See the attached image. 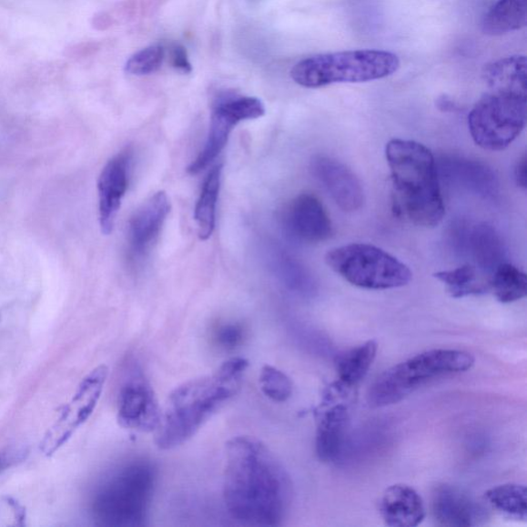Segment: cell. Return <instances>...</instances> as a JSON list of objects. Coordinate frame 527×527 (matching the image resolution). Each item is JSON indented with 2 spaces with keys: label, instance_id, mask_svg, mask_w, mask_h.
I'll return each instance as SVG.
<instances>
[{
  "label": "cell",
  "instance_id": "1",
  "mask_svg": "<svg viewBox=\"0 0 527 527\" xmlns=\"http://www.w3.org/2000/svg\"><path fill=\"white\" fill-rule=\"evenodd\" d=\"M223 498L228 513L247 526H278L292 500V483L262 441L238 436L226 445Z\"/></svg>",
  "mask_w": 527,
  "mask_h": 527
},
{
  "label": "cell",
  "instance_id": "2",
  "mask_svg": "<svg viewBox=\"0 0 527 527\" xmlns=\"http://www.w3.org/2000/svg\"><path fill=\"white\" fill-rule=\"evenodd\" d=\"M248 360H227L212 374L178 385L161 408L155 443L162 451L175 450L193 438L212 416L230 402L241 389Z\"/></svg>",
  "mask_w": 527,
  "mask_h": 527
},
{
  "label": "cell",
  "instance_id": "3",
  "mask_svg": "<svg viewBox=\"0 0 527 527\" xmlns=\"http://www.w3.org/2000/svg\"><path fill=\"white\" fill-rule=\"evenodd\" d=\"M385 156L390 169L393 214L414 226L437 227L445 217V206L431 149L413 140L391 139Z\"/></svg>",
  "mask_w": 527,
  "mask_h": 527
},
{
  "label": "cell",
  "instance_id": "4",
  "mask_svg": "<svg viewBox=\"0 0 527 527\" xmlns=\"http://www.w3.org/2000/svg\"><path fill=\"white\" fill-rule=\"evenodd\" d=\"M156 482L151 461L137 459L125 463L100 486L92 503L94 521L106 527L144 526Z\"/></svg>",
  "mask_w": 527,
  "mask_h": 527
},
{
  "label": "cell",
  "instance_id": "5",
  "mask_svg": "<svg viewBox=\"0 0 527 527\" xmlns=\"http://www.w3.org/2000/svg\"><path fill=\"white\" fill-rule=\"evenodd\" d=\"M400 66L395 53L382 50H350L313 55L290 70L299 86L309 89L335 84H358L382 80Z\"/></svg>",
  "mask_w": 527,
  "mask_h": 527
},
{
  "label": "cell",
  "instance_id": "6",
  "mask_svg": "<svg viewBox=\"0 0 527 527\" xmlns=\"http://www.w3.org/2000/svg\"><path fill=\"white\" fill-rule=\"evenodd\" d=\"M474 363L473 356L462 350L421 352L377 377L368 390V403L373 408L397 404L423 384L440 377L466 372Z\"/></svg>",
  "mask_w": 527,
  "mask_h": 527
},
{
  "label": "cell",
  "instance_id": "7",
  "mask_svg": "<svg viewBox=\"0 0 527 527\" xmlns=\"http://www.w3.org/2000/svg\"><path fill=\"white\" fill-rule=\"evenodd\" d=\"M326 263L350 285L366 289L402 288L412 279L409 267L368 243H350L328 251Z\"/></svg>",
  "mask_w": 527,
  "mask_h": 527
},
{
  "label": "cell",
  "instance_id": "8",
  "mask_svg": "<svg viewBox=\"0 0 527 527\" xmlns=\"http://www.w3.org/2000/svg\"><path fill=\"white\" fill-rule=\"evenodd\" d=\"M526 116V93L490 90L471 108L468 117L469 131L480 147L502 151L522 135Z\"/></svg>",
  "mask_w": 527,
  "mask_h": 527
},
{
  "label": "cell",
  "instance_id": "9",
  "mask_svg": "<svg viewBox=\"0 0 527 527\" xmlns=\"http://www.w3.org/2000/svg\"><path fill=\"white\" fill-rule=\"evenodd\" d=\"M161 416V408L144 368L136 359L126 367L119 398L117 422L126 430L155 431Z\"/></svg>",
  "mask_w": 527,
  "mask_h": 527
},
{
  "label": "cell",
  "instance_id": "10",
  "mask_svg": "<svg viewBox=\"0 0 527 527\" xmlns=\"http://www.w3.org/2000/svg\"><path fill=\"white\" fill-rule=\"evenodd\" d=\"M107 376L108 368L100 365L92 370L78 385L73 400L63 408L58 421L45 435L41 451L46 456L56 453L76 430L90 419L104 391Z\"/></svg>",
  "mask_w": 527,
  "mask_h": 527
},
{
  "label": "cell",
  "instance_id": "11",
  "mask_svg": "<svg viewBox=\"0 0 527 527\" xmlns=\"http://www.w3.org/2000/svg\"><path fill=\"white\" fill-rule=\"evenodd\" d=\"M264 115L263 102L256 97H239L219 104L211 115L206 146L187 167V172L196 176L208 167L222 153L236 125L242 121L258 119Z\"/></svg>",
  "mask_w": 527,
  "mask_h": 527
},
{
  "label": "cell",
  "instance_id": "12",
  "mask_svg": "<svg viewBox=\"0 0 527 527\" xmlns=\"http://www.w3.org/2000/svg\"><path fill=\"white\" fill-rule=\"evenodd\" d=\"M346 398L329 388L318 408L316 450L321 461L334 462L343 453L350 426L349 405L342 402Z\"/></svg>",
  "mask_w": 527,
  "mask_h": 527
},
{
  "label": "cell",
  "instance_id": "13",
  "mask_svg": "<svg viewBox=\"0 0 527 527\" xmlns=\"http://www.w3.org/2000/svg\"><path fill=\"white\" fill-rule=\"evenodd\" d=\"M431 513L440 525L470 527L484 525L489 511L473 495L458 486L443 484L431 495Z\"/></svg>",
  "mask_w": 527,
  "mask_h": 527
},
{
  "label": "cell",
  "instance_id": "14",
  "mask_svg": "<svg viewBox=\"0 0 527 527\" xmlns=\"http://www.w3.org/2000/svg\"><path fill=\"white\" fill-rule=\"evenodd\" d=\"M310 169L314 177L324 187L332 199L343 211L352 212L363 207V187L345 164L331 157H313Z\"/></svg>",
  "mask_w": 527,
  "mask_h": 527
},
{
  "label": "cell",
  "instance_id": "15",
  "mask_svg": "<svg viewBox=\"0 0 527 527\" xmlns=\"http://www.w3.org/2000/svg\"><path fill=\"white\" fill-rule=\"evenodd\" d=\"M170 212L167 193H156L141 206L130 218L128 225V250L131 261L137 262L147 256L158 239Z\"/></svg>",
  "mask_w": 527,
  "mask_h": 527
},
{
  "label": "cell",
  "instance_id": "16",
  "mask_svg": "<svg viewBox=\"0 0 527 527\" xmlns=\"http://www.w3.org/2000/svg\"><path fill=\"white\" fill-rule=\"evenodd\" d=\"M286 227L290 235L304 243L324 242L333 235V225L322 203L309 193L290 202L286 212Z\"/></svg>",
  "mask_w": 527,
  "mask_h": 527
},
{
  "label": "cell",
  "instance_id": "17",
  "mask_svg": "<svg viewBox=\"0 0 527 527\" xmlns=\"http://www.w3.org/2000/svg\"><path fill=\"white\" fill-rule=\"evenodd\" d=\"M455 229V246L461 255L471 258V264L492 278L498 267L506 262V248L497 230L492 226L479 224Z\"/></svg>",
  "mask_w": 527,
  "mask_h": 527
},
{
  "label": "cell",
  "instance_id": "18",
  "mask_svg": "<svg viewBox=\"0 0 527 527\" xmlns=\"http://www.w3.org/2000/svg\"><path fill=\"white\" fill-rule=\"evenodd\" d=\"M130 151L114 157L102 169L98 179L99 221L105 235L113 232L117 212L129 185Z\"/></svg>",
  "mask_w": 527,
  "mask_h": 527
},
{
  "label": "cell",
  "instance_id": "19",
  "mask_svg": "<svg viewBox=\"0 0 527 527\" xmlns=\"http://www.w3.org/2000/svg\"><path fill=\"white\" fill-rule=\"evenodd\" d=\"M380 510L385 525L391 527L417 526L426 518L421 495L404 484L392 485L384 492Z\"/></svg>",
  "mask_w": 527,
  "mask_h": 527
},
{
  "label": "cell",
  "instance_id": "20",
  "mask_svg": "<svg viewBox=\"0 0 527 527\" xmlns=\"http://www.w3.org/2000/svg\"><path fill=\"white\" fill-rule=\"evenodd\" d=\"M441 161L440 169L448 182L453 186L484 197L492 196L497 192V177L486 165L460 157H447Z\"/></svg>",
  "mask_w": 527,
  "mask_h": 527
},
{
  "label": "cell",
  "instance_id": "21",
  "mask_svg": "<svg viewBox=\"0 0 527 527\" xmlns=\"http://www.w3.org/2000/svg\"><path fill=\"white\" fill-rule=\"evenodd\" d=\"M527 60L524 55H512L485 66L483 78L490 90L526 93Z\"/></svg>",
  "mask_w": 527,
  "mask_h": 527
},
{
  "label": "cell",
  "instance_id": "22",
  "mask_svg": "<svg viewBox=\"0 0 527 527\" xmlns=\"http://www.w3.org/2000/svg\"><path fill=\"white\" fill-rule=\"evenodd\" d=\"M527 25L526 0H498L482 23L484 35H505L524 28Z\"/></svg>",
  "mask_w": 527,
  "mask_h": 527
},
{
  "label": "cell",
  "instance_id": "23",
  "mask_svg": "<svg viewBox=\"0 0 527 527\" xmlns=\"http://www.w3.org/2000/svg\"><path fill=\"white\" fill-rule=\"evenodd\" d=\"M377 343L370 340L336 357L338 382L350 390L365 379L376 358Z\"/></svg>",
  "mask_w": 527,
  "mask_h": 527
},
{
  "label": "cell",
  "instance_id": "24",
  "mask_svg": "<svg viewBox=\"0 0 527 527\" xmlns=\"http://www.w3.org/2000/svg\"><path fill=\"white\" fill-rule=\"evenodd\" d=\"M434 277L445 285L452 298L478 296L491 292V277L471 263L452 270L440 271Z\"/></svg>",
  "mask_w": 527,
  "mask_h": 527
},
{
  "label": "cell",
  "instance_id": "25",
  "mask_svg": "<svg viewBox=\"0 0 527 527\" xmlns=\"http://www.w3.org/2000/svg\"><path fill=\"white\" fill-rule=\"evenodd\" d=\"M223 165L218 164L208 173L195 208V221L198 225V233L201 240L211 238L216 229L217 206L221 187Z\"/></svg>",
  "mask_w": 527,
  "mask_h": 527
},
{
  "label": "cell",
  "instance_id": "26",
  "mask_svg": "<svg viewBox=\"0 0 527 527\" xmlns=\"http://www.w3.org/2000/svg\"><path fill=\"white\" fill-rule=\"evenodd\" d=\"M491 290L503 304L522 300L527 294L526 274L512 264L502 263L492 275Z\"/></svg>",
  "mask_w": 527,
  "mask_h": 527
},
{
  "label": "cell",
  "instance_id": "27",
  "mask_svg": "<svg viewBox=\"0 0 527 527\" xmlns=\"http://www.w3.org/2000/svg\"><path fill=\"white\" fill-rule=\"evenodd\" d=\"M485 499L501 512L522 519L527 517L526 489L519 484H503L490 490L485 493Z\"/></svg>",
  "mask_w": 527,
  "mask_h": 527
},
{
  "label": "cell",
  "instance_id": "28",
  "mask_svg": "<svg viewBox=\"0 0 527 527\" xmlns=\"http://www.w3.org/2000/svg\"><path fill=\"white\" fill-rule=\"evenodd\" d=\"M274 263L279 278L290 290L300 295H309L313 292L314 282L311 275L296 258L280 254Z\"/></svg>",
  "mask_w": 527,
  "mask_h": 527
},
{
  "label": "cell",
  "instance_id": "29",
  "mask_svg": "<svg viewBox=\"0 0 527 527\" xmlns=\"http://www.w3.org/2000/svg\"><path fill=\"white\" fill-rule=\"evenodd\" d=\"M259 387L273 402L283 403L293 395V382L281 370L270 365L262 368L258 376Z\"/></svg>",
  "mask_w": 527,
  "mask_h": 527
},
{
  "label": "cell",
  "instance_id": "30",
  "mask_svg": "<svg viewBox=\"0 0 527 527\" xmlns=\"http://www.w3.org/2000/svg\"><path fill=\"white\" fill-rule=\"evenodd\" d=\"M165 51L163 46L155 45L133 55L126 63V73L132 76H145L157 72L163 63Z\"/></svg>",
  "mask_w": 527,
  "mask_h": 527
},
{
  "label": "cell",
  "instance_id": "31",
  "mask_svg": "<svg viewBox=\"0 0 527 527\" xmlns=\"http://www.w3.org/2000/svg\"><path fill=\"white\" fill-rule=\"evenodd\" d=\"M247 329L240 322H223L214 328L211 334L212 342L221 350L230 352L238 350L245 342Z\"/></svg>",
  "mask_w": 527,
  "mask_h": 527
},
{
  "label": "cell",
  "instance_id": "32",
  "mask_svg": "<svg viewBox=\"0 0 527 527\" xmlns=\"http://www.w3.org/2000/svg\"><path fill=\"white\" fill-rule=\"evenodd\" d=\"M28 456V450L25 446H12L0 451V473L18 463L25 461Z\"/></svg>",
  "mask_w": 527,
  "mask_h": 527
},
{
  "label": "cell",
  "instance_id": "33",
  "mask_svg": "<svg viewBox=\"0 0 527 527\" xmlns=\"http://www.w3.org/2000/svg\"><path fill=\"white\" fill-rule=\"evenodd\" d=\"M170 59L173 67L180 70L185 74L192 72L191 62L188 61L187 53L183 46L175 45L171 46Z\"/></svg>",
  "mask_w": 527,
  "mask_h": 527
},
{
  "label": "cell",
  "instance_id": "34",
  "mask_svg": "<svg viewBox=\"0 0 527 527\" xmlns=\"http://www.w3.org/2000/svg\"><path fill=\"white\" fill-rule=\"evenodd\" d=\"M515 182L519 187L526 190L527 187V159L524 153L516 163L514 170Z\"/></svg>",
  "mask_w": 527,
  "mask_h": 527
},
{
  "label": "cell",
  "instance_id": "35",
  "mask_svg": "<svg viewBox=\"0 0 527 527\" xmlns=\"http://www.w3.org/2000/svg\"><path fill=\"white\" fill-rule=\"evenodd\" d=\"M5 500L7 505L13 509L15 522H17V524L20 526H25L26 521L25 509L23 508L20 503L13 498L6 497Z\"/></svg>",
  "mask_w": 527,
  "mask_h": 527
}]
</instances>
